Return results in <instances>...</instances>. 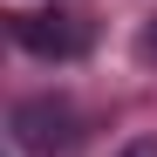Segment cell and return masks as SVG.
Wrapping results in <instances>:
<instances>
[{
    "instance_id": "obj_2",
    "label": "cell",
    "mask_w": 157,
    "mask_h": 157,
    "mask_svg": "<svg viewBox=\"0 0 157 157\" xmlns=\"http://www.w3.org/2000/svg\"><path fill=\"white\" fill-rule=\"evenodd\" d=\"M14 130H21L28 150H62L68 144V109H62V102H21V109H14Z\"/></svg>"
},
{
    "instance_id": "obj_1",
    "label": "cell",
    "mask_w": 157,
    "mask_h": 157,
    "mask_svg": "<svg viewBox=\"0 0 157 157\" xmlns=\"http://www.w3.org/2000/svg\"><path fill=\"white\" fill-rule=\"evenodd\" d=\"M14 41L28 55H41V62H62V55L82 48V28L68 14H14Z\"/></svg>"
},
{
    "instance_id": "obj_4",
    "label": "cell",
    "mask_w": 157,
    "mask_h": 157,
    "mask_svg": "<svg viewBox=\"0 0 157 157\" xmlns=\"http://www.w3.org/2000/svg\"><path fill=\"white\" fill-rule=\"evenodd\" d=\"M144 55H157V21H150V28H144Z\"/></svg>"
},
{
    "instance_id": "obj_3",
    "label": "cell",
    "mask_w": 157,
    "mask_h": 157,
    "mask_svg": "<svg viewBox=\"0 0 157 157\" xmlns=\"http://www.w3.org/2000/svg\"><path fill=\"white\" fill-rule=\"evenodd\" d=\"M116 157H157V144H150V137H137V144H123Z\"/></svg>"
}]
</instances>
